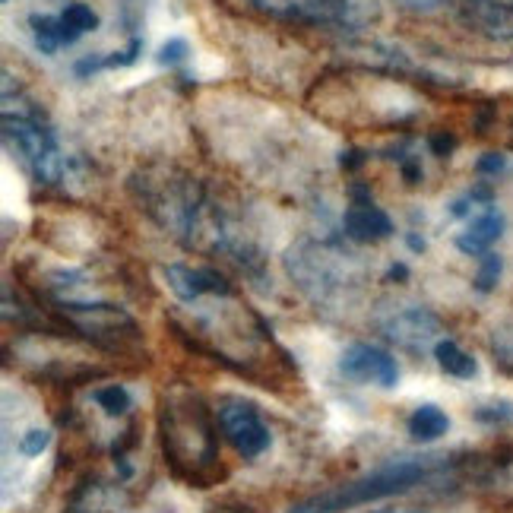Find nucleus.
I'll use <instances>...</instances> for the list:
<instances>
[{"mask_svg":"<svg viewBox=\"0 0 513 513\" xmlns=\"http://www.w3.org/2000/svg\"><path fill=\"white\" fill-rule=\"evenodd\" d=\"M475 422L491 428H513V399H491V403L475 406Z\"/></svg>","mask_w":513,"mask_h":513,"instance_id":"412c9836","label":"nucleus"},{"mask_svg":"<svg viewBox=\"0 0 513 513\" xmlns=\"http://www.w3.org/2000/svg\"><path fill=\"white\" fill-rule=\"evenodd\" d=\"M29 26H32V38H35L38 51L54 54L57 48L64 45L61 19H57V16H48V13H32V16H29Z\"/></svg>","mask_w":513,"mask_h":513,"instance_id":"a211bd4d","label":"nucleus"},{"mask_svg":"<svg viewBox=\"0 0 513 513\" xmlns=\"http://www.w3.org/2000/svg\"><path fill=\"white\" fill-rule=\"evenodd\" d=\"M494 352H498L501 365H507L513 371V336H501L498 342H494Z\"/></svg>","mask_w":513,"mask_h":513,"instance_id":"bb28decb","label":"nucleus"},{"mask_svg":"<svg viewBox=\"0 0 513 513\" xmlns=\"http://www.w3.org/2000/svg\"><path fill=\"white\" fill-rule=\"evenodd\" d=\"M73 513H121V504H118V494L102 488V485H95L89 488L80 501H76Z\"/></svg>","mask_w":513,"mask_h":513,"instance_id":"aec40b11","label":"nucleus"},{"mask_svg":"<svg viewBox=\"0 0 513 513\" xmlns=\"http://www.w3.org/2000/svg\"><path fill=\"white\" fill-rule=\"evenodd\" d=\"M61 314L67 317V323L73 330L86 333L95 346H105V349H127L130 342H137L140 327L133 323V317L127 311H121L118 304H105V301H73L64 298L61 304Z\"/></svg>","mask_w":513,"mask_h":513,"instance_id":"39448f33","label":"nucleus"},{"mask_svg":"<svg viewBox=\"0 0 513 513\" xmlns=\"http://www.w3.org/2000/svg\"><path fill=\"white\" fill-rule=\"evenodd\" d=\"M504 165H507L504 156H498V152H488V156H482L479 162H475V171H479V175H498V171H504Z\"/></svg>","mask_w":513,"mask_h":513,"instance_id":"393cba45","label":"nucleus"},{"mask_svg":"<svg viewBox=\"0 0 513 513\" xmlns=\"http://www.w3.org/2000/svg\"><path fill=\"white\" fill-rule=\"evenodd\" d=\"M4 4H7V0H4Z\"/></svg>","mask_w":513,"mask_h":513,"instance_id":"473e14b6","label":"nucleus"},{"mask_svg":"<svg viewBox=\"0 0 513 513\" xmlns=\"http://www.w3.org/2000/svg\"><path fill=\"white\" fill-rule=\"evenodd\" d=\"M390 279H406V266L399 263V266H390V273H387Z\"/></svg>","mask_w":513,"mask_h":513,"instance_id":"c85d7f7f","label":"nucleus"},{"mask_svg":"<svg viewBox=\"0 0 513 513\" xmlns=\"http://www.w3.org/2000/svg\"><path fill=\"white\" fill-rule=\"evenodd\" d=\"M257 13L273 16L279 23L298 26H352L355 4L349 0H247Z\"/></svg>","mask_w":513,"mask_h":513,"instance_id":"0eeeda50","label":"nucleus"},{"mask_svg":"<svg viewBox=\"0 0 513 513\" xmlns=\"http://www.w3.org/2000/svg\"><path fill=\"white\" fill-rule=\"evenodd\" d=\"M431 352L437 358V365H441V371H447L450 377L472 380L475 374H479V361H475L466 349H460V342L450 339V336H444Z\"/></svg>","mask_w":513,"mask_h":513,"instance_id":"2eb2a0df","label":"nucleus"},{"mask_svg":"<svg viewBox=\"0 0 513 513\" xmlns=\"http://www.w3.org/2000/svg\"><path fill=\"white\" fill-rule=\"evenodd\" d=\"M339 371L355 384H374L380 390H393L399 384L396 358L384 349L368 346V342H352L339 358Z\"/></svg>","mask_w":513,"mask_h":513,"instance_id":"1a4fd4ad","label":"nucleus"},{"mask_svg":"<svg viewBox=\"0 0 513 513\" xmlns=\"http://www.w3.org/2000/svg\"><path fill=\"white\" fill-rule=\"evenodd\" d=\"M428 146H431L434 156H447V152L456 146V140L450 137V133H431V137H428Z\"/></svg>","mask_w":513,"mask_h":513,"instance_id":"a878e982","label":"nucleus"},{"mask_svg":"<svg viewBox=\"0 0 513 513\" xmlns=\"http://www.w3.org/2000/svg\"><path fill=\"white\" fill-rule=\"evenodd\" d=\"M143 51V38H130V45L121 51H111L108 57H86V61L76 64V76H92L99 70H111V67H130Z\"/></svg>","mask_w":513,"mask_h":513,"instance_id":"f3484780","label":"nucleus"},{"mask_svg":"<svg viewBox=\"0 0 513 513\" xmlns=\"http://www.w3.org/2000/svg\"><path fill=\"white\" fill-rule=\"evenodd\" d=\"M406 513H422V510H406Z\"/></svg>","mask_w":513,"mask_h":513,"instance_id":"7c9ffc66","label":"nucleus"},{"mask_svg":"<svg viewBox=\"0 0 513 513\" xmlns=\"http://www.w3.org/2000/svg\"><path fill=\"white\" fill-rule=\"evenodd\" d=\"M165 282L181 301H200L203 295H232V285L225 282L222 273L209 270V266H184L171 263L165 266Z\"/></svg>","mask_w":513,"mask_h":513,"instance_id":"f8f14e48","label":"nucleus"},{"mask_svg":"<svg viewBox=\"0 0 513 513\" xmlns=\"http://www.w3.org/2000/svg\"><path fill=\"white\" fill-rule=\"evenodd\" d=\"M51 444V431L45 428H29L23 437H19V453L23 456H42Z\"/></svg>","mask_w":513,"mask_h":513,"instance_id":"5701e85b","label":"nucleus"},{"mask_svg":"<svg viewBox=\"0 0 513 513\" xmlns=\"http://www.w3.org/2000/svg\"><path fill=\"white\" fill-rule=\"evenodd\" d=\"M216 422H219L222 437L235 447L238 456H244V460H257V456L266 453L273 444V434L260 418V409L241 396H222L219 399Z\"/></svg>","mask_w":513,"mask_h":513,"instance_id":"423d86ee","label":"nucleus"},{"mask_svg":"<svg viewBox=\"0 0 513 513\" xmlns=\"http://www.w3.org/2000/svg\"><path fill=\"white\" fill-rule=\"evenodd\" d=\"M57 19H61L64 45L80 42V38H83L86 32H95V29H99V13H95L89 4H67L61 13H57Z\"/></svg>","mask_w":513,"mask_h":513,"instance_id":"dca6fc26","label":"nucleus"},{"mask_svg":"<svg viewBox=\"0 0 513 513\" xmlns=\"http://www.w3.org/2000/svg\"><path fill=\"white\" fill-rule=\"evenodd\" d=\"M368 162V156H365V152H361V149H349V152H342V159H339V165L342 168H358V165H365Z\"/></svg>","mask_w":513,"mask_h":513,"instance_id":"cd10ccee","label":"nucleus"},{"mask_svg":"<svg viewBox=\"0 0 513 513\" xmlns=\"http://www.w3.org/2000/svg\"><path fill=\"white\" fill-rule=\"evenodd\" d=\"M501 273H504V260L498 257V254H485V257H479V273H475V289L479 292H491L494 285H498V279H501Z\"/></svg>","mask_w":513,"mask_h":513,"instance_id":"4be33fe9","label":"nucleus"},{"mask_svg":"<svg viewBox=\"0 0 513 513\" xmlns=\"http://www.w3.org/2000/svg\"><path fill=\"white\" fill-rule=\"evenodd\" d=\"M501 235H504V216L494 206H488L485 213H479L466 225V232L456 235V247L469 257H485L501 241Z\"/></svg>","mask_w":513,"mask_h":513,"instance_id":"ddd939ff","label":"nucleus"},{"mask_svg":"<svg viewBox=\"0 0 513 513\" xmlns=\"http://www.w3.org/2000/svg\"><path fill=\"white\" fill-rule=\"evenodd\" d=\"M285 270H289L298 289L314 301H330L352 282L349 257L323 244L292 247L289 257H285Z\"/></svg>","mask_w":513,"mask_h":513,"instance_id":"20e7f679","label":"nucleus"},{"mask_svg":"<svg viewBox=\"0 0 513 513\" xmlns=\"http://www.w3.org/2000/svg\"><path fill=\"white\" fill-rule=\"evenodd\" d=\"M187 54H190V45L184 42V38H168V42L159 48V64L175 67V64L187 61Z\"/></svg>","mask_w":513,"mask_h":513,"instance_id":"b1692460","label":"nucleus"},{"mask_svg":"<svg viewBox=\"0 0 513 513\" xmlns=\"http://www.w3.org/2000/svg\"><path fill=\"white\" fill-rule=\"evenodd\" d=\"M409 434H412V441L418 444H431L437 441V437H444L450 431V418L441 406H434V403H422V406H415L412 415H409V422H406Z\"/></svg>","mask_w":513,"mask_h":513,"instance_id":"4468645a","label":"nucleus"},{"mask_svg":"<svg viewBox=\"0 0 513 513\" xmlns=\"http://www.w3.org/2000/svg\"><path fill=\"white\" fill-rule=\"evenodd\" d=\"M162 444L165 456L190 482H203L219 460L216 431L206 406L190 393H171L162 403Z\"/></svg>","mask_w":513,"mask_h":513,"instance_id":"f257e3e1","label":"nucleus"},{"mask_svg":"<svg viewBox=\"0 0 513 513\" xmlns=\"http://www.w3.org/2000/svg\"><path fill=\"white\" fill-rule=\"evenodd\" d=\"M4 143L13 152V159L23 165L35 181L57 184L64 175V159L57 140L48 127H42L26 114H4Z\"/></svg>","mask_w":513,"mask_h":513,"instance_id":"7ed1b4c3","label":"nucleus"},{"mask_svg":"<svg viewBox=\"0 0 513 513\" xmlns=\"http://www.w3.org/2000/svg\"><path fill=\"white\" fill-rule=\"evenodd\" d=\"M380 333H384L390 342L403 346L409 352H425L434 349L444 336V323L437 320V314H431L428 308H403L390 314L384 323H380Z\"/></svg>","mask_w":513,"mask_h":513,"instance_id":"6e6552de","label":"nucleus"},{"mask_svg":"<svg viewBox=\"0 0 513 513\" xmlns=\"http://www.w3.org/2000/svg\"><path fill=\"white\" fill-rule=\"evenodd\" d=\"M349 209L342 216V228H346V238L358 244H380L393 238V219L374 203L371 190L365 184H352L349 187Z\"/></svg>","mask_w":513,"mask_h":513,"instance_id":"9d476101","label":"nucleus"},{"mask_svg":"<svg viewBox=\"0 0 513 513\" xmlns=\"http://www.w3.org/2000/svg\"><path fill=\"white\" fill-rule=\"evenodd\" d=\"M434 456H403V460H390L384 466H377L374 472L361 475V479L342 482L336 488H327L320 494H311V498L298 501L289 513H342L371 501H384L393 498V494L412 491L415 485H422L431 469H434Z\"/></svg>","mask_w":513,"mask_h":513,"instance_id":"f03ea898","label":"nucleus"},{"mask_svg":"<svg viewBox=\"0 0 513 513\" xmlns=\"http://www.w3.org/2000/svg\"><path fill=\"white\" fill-rule=\"evenodd\" d=\"M406 241H409V247H412V251H425V241L418 238V235H409Z\"/></svg>","mask_w":513,"mask_h":513,"instance_id":"c756f323","label":"nucleus"},{"mask_svg":"<svg viewBox=\"0 0 513 513\" xmlns=\"http://www.w3.org/2000/svg\"><path fill=\"white\" fill-rule=\"evenodd\" d=\"M456 19L491 42H513V4L501 0H447Z\"/></svg>","mask_w":513,"mask_h":513,"instance_id":"9b49d317","label":"nucleus"},{"mask_svg":"<svg viewBox=\"0 0 513 513\" xmlns=\"http://www.w3.org/2000/svg\"><path fill=\"white\" fill-rule=\"evenodd\" d=\"M92 399L99 403V409L111 418H121L133 409V396L124 384H108V387H99L92 393Z\"/></svg>","mask_w":513,"mask_h":513,"instance_id":"6ab92c4d","label":"nucleus"},{"mask_svg":"<svg viewBox=\"0 0 513 513\" xmlns=\"http://www.w3.org/2000/svg\"><path fill=\"white\" fill-rule=\"evenodd\" d=\"M374 513H390V510H374Z\"/></svg>","mask_w":513,"mask_h":513,"instance_id":"2f4dec72","label":"nucleus"}]
</instances>
